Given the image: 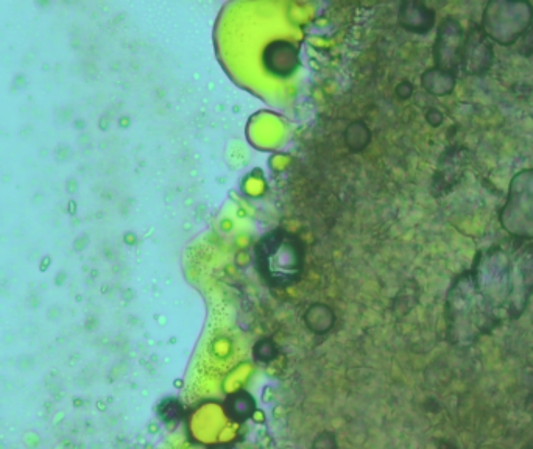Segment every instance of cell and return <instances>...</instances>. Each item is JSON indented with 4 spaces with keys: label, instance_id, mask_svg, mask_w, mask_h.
I'll return each instance as SVG.
<instances>
[{
    "label": "cell",
    "instance_id": "cell-2",
    "mask_svg": "<svg viewBox=\"0 0 533 449\" xmlns=\"http://www.w3.org/2000/svg\"><path fill=\"white\" fill-rule=\"evenodd\" d=\"M303 252L293 236L273 233L258 247V264L265 278L275 286L293 283L301 270Z\"/></svg>",
    "mask_w": 533,
    "mask_h": 449
},
{
    "label": "cell",
    "instance_id": "cell-1",
    "mask_svg": "<svg viewBox=\"0 0 533 449\" xmlns=\"http://www.w3.org/2000/svg\"><path fill=\"white\" fill-rule=\"evenodd\" d=\"M532 295L533 242L513 241L484 250L449 290V340L468 347L502 323L519 319Z\"/></svg>",
    "mask_w": 533,
    "mask_h": 449
},
{
    "label": "cell",
    "instance_id": "cell-4",
    "mask_svg": "<svg viewBox=\"0 0 533 449\" xmlns=\"http://www.w3.org/2000/svg\"><path fill=\"white\" fill-rule=\"evenodd\" d=\"M462 29L454 19H445L437 44L438 63L448 71H456L462 60Z\"/></svg>",
    "mask_w": 533,
    "mask_h": 449
},
{
    "label": "cell",
    "instance_id": "cell-3",
    "mask_svg": "<svg viewBox=\"0 0 533 449\" xmlns=\"http://www.w3.org/2000/svg\"><path fill=\"white\" fill-rule=\"evenodd\" d=\"M501 220L505 230L519 239H533V169L513 178Z\"/></svg>",
    "mask_w": 533,
    "mask_h": 449
},
{
    "label": "cell",
    "instance_id": "cell-6",
    "mask_svg": "<svg viewBox=\"0 0 533 449\" xmlns=\"http://www.w3.org/2000/svg\"><path fill=\"white\" fill-rule=\"evenodd\" d=\"M231 411H233V414L236 415V417H247V415H250L251 411L250 400L244 398V396H237V398H234V400L231 401Z\"/></svg>",
    "mask_w": 533,
    "mask_h": 449
},
{
    "label": "cell",
    "instance_id": "cell-5",
    "mask_svg": "<svg viewBox=\"0 0 533 449\" xmlns=\"http://www.w3.org/2000/svg\"><path fill=\"white\" fill-rule=\"evenodd\" d=\"M491 61H493V52L487 36L479 27H474L466 39L465 61H463L466 71L473 75L484 74L490 68Z\"/></svg>",
    "mask_w": 533,
    "mask_h": 449
}]
</instances>
